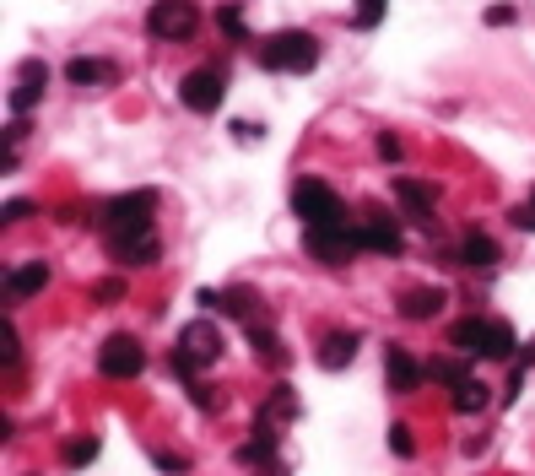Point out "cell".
I'll list each match as a JSON object with an SVG mask.
<instances>
[{
    "label": "cell",
    "instance_id": "6da1fadb",
    "mask_svg": "<svg viewBox=\"0 0 535 476\" xmlns=\"http://www.w3.org/2000/svg\"><path fill=\"white\" fill-rule=\"evenodd\" d=\"M260 65H265V71H287V76H309L314 65H319V44H314V33L287 28V33L265 38V44H260Z\"/></svg>",
    "mask_w": 535,
    "mask_h": 476
},
{
    "label": "cell",
    "instance_id": "7a4b0ae2",
    "mask_svg": "<svg viewBox=\"0 0 535 476\" xmlns=\"http://www.w3.org/2000/svg\"><path fill=\"white\" fill-rule=\"evenodd\" d=\"M152 211H157V195L152 190L114 195V201L103 206V233H109L114 244H125V238H136V233H152Z\"/></svg>",
    "mask_w": 535,
    "mask_h": 476
},
{
    "label": "cell",
    "instance_id": "3957f363",
    "mask_svg": "<svg viewBox=\"0 0 535 476\" xmlns=\"http://www.w3.org/2000/svg\"><path fill=\"white\" fill-rule=\"evenodd\" d=\"M292 211H298L309 228H341V222H346L341 195L330 190L325 179H298V184H292Z\"/></svg>",
    "mask_w": 535,
    "mask_h": 476
},
{
    "label": "cell",
    "instance_id": "277c9868",
    "mask_svg": "<svg viewBox=\"0 0 535 476\" xmlns=\"http://www.w3.org/2000/svg\"><path fill=\"white\" fill-rule=\"evenodd\" d=\"M146 28H152V38H190L200 28V11L195 0H152Z\"/></svg>",
    "mask_w": 535,
    "mask_h": 476
},
{
    "label": "cell",
    "instance_id": "5b68a950",
    "mask_svg": "<svg viewBox=\"0 0 535 476\" xmlns=\"http://www.w3.org/2000/svg\"><path fill=\"white\" fill-rule=\"evenodd\" d=\"M303 249H309L314 260H325V266H346L363 244H357V228L341 222V228H309L303 233Z\"/></svg>",
    "mask_w": 535,
    "mask_h": 476
},
{
    "label": "cell",
    "instance_id": "8992f818",
    "mask_svg": "<svg viewBox=\"0 0 535 476\" xmlns=\"http://www.w3.org/2000/svg\"><path fill=\"white\" fill-rule=\"evenodd\" d=\"M98 368L109 379H136L141 368H146V347H141L136 336H109L98 347Z\"/></svg>",
    "mask_w": 535,
    "mask_h": 476
},
{
    "label": "cell",
    "instance_id": "52a82bcc",
    "mask_svg": "<svg viewBox=\"0 0 535 476\" xmlns=\"http://www.w3.org/2000/svg\"><path fill=\"white\" fill-rule=\"evenodd\" d=\"M357 244H363V249H379V255H400V222L390 217V211L368 206V217L357 222Z\"/></svg>",
    "mask_w": 535,
    "mask_h": 476
},
{
    "label": "cell",
    "instance_id": "ba28073f",
    "mask_svg": "<svg viewBox=\"0 0 535 476\" xmlns=\"http://www.w3.org/2000/svg\"><path fill=\"white\" fill-rule=\"evenodd\" d=\"M222 92H227L222 87V71H190L179 82V103H184V109H195V114H211L222 103Z\"/></svg>",
    "mask_w": 535,
    "mask_h": 476
},
{
    "label": "cell",
    "instance_id": "9c48e42d",
    "mask_svg": "<svg viewBox=\"0 0 535 476\" xmlns=\"http://www.w3.org/2000/svg\"><path fill=\"white\" fill-rule=\"evenodd\" d=\"M384 374H390V390H395V395H411V390L422 385L427 368H422L406 347H384Z\"/></svg>",
    "mask_w": 535,
    "mask_h": 476
},
{
    "label": "cell",
    "instance_id": "30bf717a",
    "mask_svg": "<svg viewBox=\"0 0 535 476\" xmlns=\"http://www.w3.org/2000/svg\"><path fill=\"white\" fill-rule=\"evenodd\" d=\"M179 352H190L200 368H206V363H217V357H222V336H217V325L190 320V325H184V336H179Z\"/></svg>",
    "mask_w": 535,
    "mask_h": 476
},
{
    "label": "cell",
    "instance_id": "8fae6325",
    "mask_svg": "<svg viewBox=\"0 0 535 476\" xmlns=\"http://www.w3.org/2000/svg\"><path fill=\"white\" fill-rule=\"evenodd\" d=\"M44 82H49V65H44V60H22L17 87H11V109H17V114H28L33 103L44 98Z\"/></svg>",
    "mask_w": 535,
    "mask_h": 476
},
{
    "label": "cell",
    "instance_id": "7c38bea8",
    "mask_svg": "<svg viewBox=\"0 0 535 476\" xmlns=\"http://www.w3.org/2000/svg\"><path fill=\"white\" fill-rule=\"evenodd\" d=\"M395 195H400V206L411 211V222H417V228H433V201H438L433 184H422V179H395Z\"/></svg>",
    "mask_w": 535,
    "mask_h": 476
},
{
    "label": "cell",
    "instance_id": "4fadbf2b",
    "mask_svg": "<svg viewBox=\"0 0 535 476\" xmlns=\"http://www.w3.org/2000/svg\"><path fill=\"white\" fill-rule=\"evenodd\" d=\"M449 347L471 352V357H487L492 347V320H454L449 325Z\"/></svg>",
    "mask_w": 535,
    "mask_h": 476
},
{
    "label": "cell",
    "instance_id": "5bb4252c",
    "mask_svg": "<svg viewBox=\"0 0 535 476\" xmlns=\"http://www.w3.org/2000/svg\"><path fill=\"white\" fill-rule=\"evenodd\" d=\"M238 460H244V466H271V460H276V428H271V417L254 422V439L238 444Z\"/></svg>",
    "mask_w": 535,
    "mask_h": 476
},
{
    "label": "cell",
    "instance_id": "9a60e30c",
    "mask_svg": "<svg viewBox=\"0 0 535 476\" xmlns=\"http://www.w3.org/2000/svg\"><path fill=\"white\" fill-rule=\"evenodd\" d=\"M406 320H433L438 309H444V293L438 287H411V293H400V303H395Z\"/></svg>",
    "mask_w": 535,
    "mask_h": 476
},
{
    "label": "cell",
    "instance_id": "2e32d148",
    "mask_svg": "<svg viewBox=\"0 0 535 476\" xmlns=\"http://www.w3.org/2000/svg\"><path fill=\"white\" fill-rule=\"evenodd\" d=\"M352 357H357V336H352V330H336V336L319 341V368H330V374L346 368Z\"/></svg>",
    "mask_w": 535,
    "mask_h": 476
},
{
    "label": "cell",
    "instance_id": "e0dca14e",
    "mask_svg": "<svg viewBox=\"0 0 535 476\" xmlns=\"http://www.w3.org/2000/svg\"><path fill=\"white\" fill-rule=\"evenodd\" d=\"M454 260H460V266H498V244H492L487 233H465Z\"/></svg>",
    "mask_w": 535,
    "mask_h": 476
},
{
    "label": "cell",
    "instance_id": "ac0fdd59",
    "mask_svg": "<svg viewBox=\"0 0 535 476\" xmlns=\"http://www.w3.org/2000/svg\"><path fill=\"white\" fill-rule=\"evenodd\" d=\"M114 249H119V260H125V266H157V255H163L157 233H136V238H125V244H114Z\"/></svg>",
    "mask_w": 535,
    "mask_h": 476
},
{
    "label": "cell",
    "instance_id": "d6986e66",
    "mask_svg": "<svg viewBox=\"0 0 535 476\" xmlns=\"http://www.w3.org/2000/svg\"><path fill=\"white\" fill-rule=\"evenodd\" d=\"M44 282H49V266H44V260H33V266H22V271L6 276V293L11 298H33V293H44Z\"/></svg>",
    "mask_w": 535,
    "mask_h": 476
},
{
    "label": "cell",
    "instance_id": "ffe728a7",
    "mask_svg": "<svg viewBox=\"0 0 535 476\" xmlns=\"http://www.w3.org/2000/svg\"><path fill=\"white\" fill-rule=\"evenodd\" d=\"M487 385H481V379H465L460 390H454V412H465V417H476V412H487Z\"/></svg>",
    "mask_w": 535,
    "mask_h": 476
},
{
    "label": "cell",
    "instance_id": "44dd1931",
    "mask_svg": "<svg viewBox=\"0 0 535 476\" xmlns=\"http://www.w3.org/2000/svg\"><path fill=\"white\" fill-rule=\"evenodd\" d=\"M65 76H71V82H109V76H114V65L109 60H71V65H65Z\"/></svg>",
    "mask_w": 535,
    "mask_h": 476
},
{
    "label": "cell",
    "instance_id": "7402d4cb",
    "mask_svg": "<svg viewBox=\"0 0 535 476\" xmlns=\"http://www.w3.org/2000/svg\"><path fill=\"white\" fill-rule=\"evenodd\" d=\"M427 374H433L438 385H449V390H460V385H465V363H460V357H438Z\"/></svg>",
    "mask_w": 535,
    "mask_h": 476
},
{
    "label": "cell",
    "instance_id": "603a6c76",
    "mask_svg": "<svg viewBox=\"0 0 535 476\" xmlns=\"http://www.w3.org/2000/svg\"><path fill=\"white\" fill-rule=\"evenodd\" d=\"M487 357H492V363H508V357H514V330H508L503 320H492V347H487Z\"/></svg>",
    "mask_w": 535,
    "mask_h": 476
},
{
    "label": "cell",
    "instance_id": "cb8c5ba5",
    "mask_svg": "<svg viewBox=\"0 0 535 476\" xmlns=\"http://www.w3.org/2000/svg\"><path fill=\"white\" fill-rule=\"evenodd\" d=\"M92 460H98V439H92V433L65 444V466H92Z\"/></svg>",
    "mask_w": 535,
    "mask_h": 476
},
{
    "label": "cell",
    "instance_id": "d4e9b609",
    "mask_svg": "<svg viewBox=\"0 0 535 476\" xmlns=\"http://www.w3.org/2000/svg\"><path fill=\"white\" fill-rule=\"evenodd\" d=\"M249 341H254V352H260L265 363H276V357H287L282 347H276V336H271L265 325H249Z\"/></svg>",
    "mask_w": 535,
    "mask_h": 476
},
{
    "label": "cell",
    "instance_id": "484cf974",
    "mask_svg": "<svg viewBox=\"0 0 535 476\" xmlns=\"http://www.w3.org/2000/svg\"><path fill=\"white\" fill-rule=\"evenodd\" d=\"M217 28H222L227 38H249V22H244V11H238V6H222V11H217Z\"/></svg>",
    "mask_w": 535,
    "mask_h": 476
},
{
    "label": "cell",
    "instance_id": "4316f807",
    "mask_svg": "<svg viewBox=\"0 0 535 476\" xmlns=\"http://www.w3.org/2000/svg\"><path fill=\"white\" fill-rule=\"evenodd\" d=\"M390 455H400V460H406V455H417V439H411V428H406V422H390Z\"/></svg>",
    "mask_w": 535,
    "mask_h": 476
},
{
    "label": "cell",
    "instance_id": "83f0119b",
    "mask_svg": "<svg viewBox=\"0 0 535 476\" xmlns=\"http://www.w3.org/2000/svg\"><path fill=\"white\" fill-rule=\"evenodd\" d=\"M379 17H384V0H357L352 28H379Z\"/></svg>",
    "mask_w": 535,
    "mask_h": 476
},
{
    "label": "cell",
    "instance_id": "f1b7e54d",
    "mask_svg": "<svg viewBox=\"0 0 535 476\" xmlns=\"http://www.w3.org/2000/svg\"><path fill=\"white\" fill-rule=\"evenodd\" d=\"M190 401L200 406V412H217V395H211V385H200V379L190 385Z\"/></svg>",
    "mask_w": 535,
    "mask_h": 476
},
{
    "label": "cell",
    "instance_id": "f546056e",
    "mask_svg": "<svg viewBox=\"0 0 535 476\" xmlns=\"http://www.w3.org/2000/svg\"><path fill=\"white\" fill-rule=\"evenodd\" d=\"M114 298H125V282H98L92 287V303H114Z\"/></svg>",
    "mask_w": 535,
    "mask_h": 476
},
{
    "label": "cell",
    "instance_id": "4dcf8cb0",
    "mask_svg": "<svg viewBox=\"0 0 535 476\" xmlns=\"http://www.w3.org/2000/svg\"><path fill=\"white\" fill-rule=\"evenodd\" d=\"M0 341H6V368H11V363H17V330H11V320L0 325Z\"/></svg>",
    "mask_w": 535,
    "mask_h": 476
},
{
    "label": "cell",
    "instance_id": "1f68e13d",
    "mask_svg": "<svg viewBox=\"0 0 535 476\" xmlns=\"http://www.w3.org/2000/svg\"><path fill=\"white\" fill-rule=\"evenodd\" d=\"M17 217H33V201H6V222H17Z\"/></svg>",
    "mask_w": 535,
    "mask_h": 476
},
{
    "label": "cell",
    "instance_id": "d6a6232c",
    "mask_svg": "<svg viewBox=\"0 0 535 476\" xmlns=\"http://www.w3.org/2000/svg\"><path fill=\"white\" fill-rule=\"evenodd\" d=\"M379 157H384V163H395V157H400V141H395V136H379Z\"/></svg>",
    "mask_w": 535,
    "mask_h": 476
},
{
    "label": "cell",
    "instance_id": "836d02e7",
    "mask_svg": "<svg viewBox=\"0 0 535 476\" xmlns=\"http://www.w3.org/2000/svg\"><path fill=\"white\" fill-rule=\"evenodd\" d=\"M514 222H519V228H535V206H519V211H514Z\"/></svg>",
    "mask_w": 535,
    "mask_h": 476
},
{
    "label": "cell",
    "instance_id": "e575fe53",
    "mask_svg": "<svg viewBox=\"0 0 535 476\" xmlns=\"http://www.w3.org/2000/svg\"><path fill=\"white\" fill-rule=\"evenodd\" d=\"M271 476H287V471H276V466H271Z\"/></svg>",
    "mask_w": 535,
    "mask_h": 476
},
{
    "label": "cell",
    "instance_id": "d590c367",
    "mask_svg": "<svg viewBox=\"0 0 535 476\" xmlns=\"http://www.w3.org/2000/svg\"><path fill=\"white\" fill-rule=\"evenodd\" d=\"M530 206H535V195H530Z\"/></svg>",
    "mask_w": 535,
    "mask_h": 476
}]
</instances>
